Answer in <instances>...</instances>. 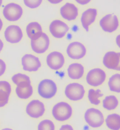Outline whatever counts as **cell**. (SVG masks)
<instances>
[{
  "instance_id": "obj_13",
  "label": "cell",
  "mask_w": 120,
  "mask_h": 130,
  "mask_svg": "<svg viewBox=\"0 0 120 130\" xmlns=\"http://www.w3.org/2000/svg\"><path fill=\"white\" fill-rule=\"evenodd\" d=\"M5 38L8 42L14 44L20 42L23 37V34L19 26L11 25L7 28L4 32Z\"/></svg>"
},
{
  "instance_id": "obj_36",
  "label": "cell",
  "mask_w": 120,
  "mask_h": 130,
  "mask_svg": "<svg viewBox=\"0 0 120 130\" xmlns=\"http://www.w3.org/2000/svg\"><path fill=\"white\" fill-rule=\"evenodd\" d=\"M13 130L12 129H10V128H4V129H2V130Z\"/></svg>"
},
{
  "instance_id": "obj_4",
  "label": "cell",
  "mask_w": 120,
  "mask_h": 130,
  "mask_svg": "<svg viewBox=\"0 0 120 130\" xmlns=\"http://www.w3.org/2000/svg\"><path fill=\"white\" fill-rule=\"evenodd\" d=\"M85 92L83 86L76 83L69 84L66 87L65 91L67 98L74 101L82 99L84 96Z\"/></svg>"
},
{
  "instance_id": "obj_2",
  "label": "cell",
  "mask_w": 120,
  "mask_h": 130,
  "mask_svg": "<svg viewBox=\"0 0 120 130\" xmlns=\"http://www.w3.org/2000/svg\"><path fill=\"white\" fill-rule=\"evenodd\" d=\"M85 119L87 123L94 128L100 127L104 122V117L101 112L94 108L87 110L85 113Z\"/></svg>"
},
{
  "instance_id": "obj_34",
  "label": "cell",
  "mask_w": 120,
  "mask_h": 130,
  "mask_svg": "<svg viewBox=\"0 0 120 130\" xmlns=\"http://www.w3.org/2000/svg\"><path fill=\"white\" fill-rule=\"evenodd\" d=\"M3 27V22L1 19H0V31L1 30Z\"/></svg>"
},
{
  "instance_id": "obj_15",
  "label": "cell",
  "mask_w": 120,
  "mask_h": 130,
  "mask_svg": "<svg viewBox=\"0 0 120 130\" xmlns=\"http://www.w3.org/2000/svg\"><path fill=\"white\" fill-rule=\"evenodd\" d=\"M120 59L118 53L111 51L106 53L103 57V63L107 68L116 70L120 64Z\"/></svg>"
},
{
  "instance_id": "obj_18",
  "label": "cell",
  "mask_w": 120,
  "mask_h": 130,
  "mask_svg": "<svg viewBox=\"0 0 120 130\" xmlns=\"http://www.w3.org/2000/svg\"><path fill=\"white\" fill-rule=\"evenodd\" d=\"M11 91V86L8 82L0 81V107L8 104Z\"/></svg>"
},
{
  "instance_id": "obj_12",
  "label": "cell",
  "mask_w": 120,
  "mask_h": 130,
  "mask_svg": "<svg viewBox=\"0 0 120 130\" xmlns=\"http://www.w3.org/2000/svg\"><path fill=\"white\" fill-rule=\"evenodd\" d=\"M69 30L68 26L61 21L55 20L50 24L49 30L52 35L56 38H62Z\"/></svg>"
},
{
  "instance_id": "obj_31",
  "label": "cell",
  "mask_w": 120,
  "mask_h": 130,
  "mask_svg": "<svg viewBox=\"0 0 120 130\" xmlns=\"http://www.w3.org/2000/svg\"><path fill=\"white\" fill-rule=\"evenodd\" d=\"M116 41L117 45L120 48V34L116 37Z\"/></svg>"
},
{
  "instance_id": "obj_20",
  "label": "cell",
  "mask_w": 120,
  "mask_h": 130,
  "mask_svg": "<svg viewBox=\"0 0 120 130\" xmlns=\"http://www.w3.org/2000/svg\"><path fill=\"white\" fill-rule=\"evenodd\" d=\"M84 67L82 65L77 63H73L69 67L68 73L69 77L73 79H79L84 74Z\"/></svg>"
},
{
  "instance_id": "obj_25",
  "label": "cell",
  "mask_w": 120,
  "mask_h": 130,
  "mask_svg": "<svg viewBox=\"0 0 120 130\" xmlns=\"http://www.w3.org/2000/svg\"><path fill=\"white\" fill-rule=\"evenodd\" d=\"M33 88L32 86L22 88L17 86L16 89L17 96L20 99H26L32 96L33 93Z\"/></svg>"
},
{
  "instance_id": "obj_29",
  "label": "cell",
  "mask_w": 120,
  "mask_h": 130,
  "mask_svg": "<svg viewBox=\"0 0 120 130\" xmlns=\"http://www.w3.org/2000/svg\"><path fill=\"white\" fill-rule=\"evenodd\" d=\"M6 63L2 59H0V77L4 74L6 69Z\"/></svg>"
},
{
  "instance_id": "obj_35",
  "label": "cell",
  "mask_w": 120,
  "mask_h": 130,
  "mask_svg": "<svg viewBox=\"0 0 120 130\" xmlns=\"http://www.w3.org/2000/svg\"><path fill=\"white\" fill-rule=\"evenodd\" d=\"M118 54H119V56L120 59V53H118ZM116 71H120V61L119 65V66H118V68H117V69H116Z\"/></svg>"
},
{
  "instance_id": "obj_6",
  "label": "cell",
  "mask_w": 120,
  "mask_h": 130,
  "mask_svg": "<svg viewBox=\"0 0 120 130\" xmlns=\"http://www.w3.org/2000/svg\"><path fill=\"white\" fill-rule=\"evenodd\" d=\"M22 14L23 9L21 7L14 3L7 4L3 9V15L9 21H17L21 18Z\"/></svg>"
},
{
  "instance_id": "obj_26",
  "label": "cell",
  "mask_w": 120,
  "mask_h": 130,
  "mask_svg": "<svg viewBox=\"0 0 120 130\" xmlns=\"http://www.w3.org/2000/svg\"><path fill=\"white\" fill-rule=\"evenodd\" d=\"M101 91L99 89L95 90L91 89L88 91V98L89 101L93 104L97 105L100 103V101L99 99L100 97H102L103 94L101 93Z\"/></svg>"
},
{
  "instance_id": "obj_22",
  "label": "cell",
  "mask_w": 120,
  "mask_h": 130,
  "mask_svg": "<svg viewBox=\"0 0 120 130\" xmlns=\"http://www.w3.org/2000/svg\"><path fill=\"white\" fill-rule=\"evenodd\" d=\"M106 125L110 129L119 130L120 129V116L113 113L108 116L106 120Z\"/></svg>"
},
{
  "instance_id": "obj_9",
  "label": "cell",
  "mask_w": 120,
  "mask_h": 130,
  "mask_svg": "<svg viewBox=\"0 0 120 130\" xmlns=\"http://www.w3.org/2000/svg\"><path fill=\"white\" fill-rule=\"evenodd\" d=\"M67 52L69 57L71 58L80 59L85 56L86 50L82 43L74 42L69 44L67 48Z\"/></svg>"
},
{
  "instance_id": "obj_19",
  "label": "cell",
  "mask_w": 120,
  "mask_h": 130,
  "mask_svg": "<svg viewBox=\"0 0 120 130\" xmlns=\"http://www.w3.org/2000/svg\"><path fill=\"white\" fill-rule=\"evenodd\" d=\"M26 32L28 36L31 40L39 39L43 33L41 26L37 22L29 23L26 27Z\"/></svg>"
},
{
  "instance_id": "obj_37",
  "label": "cell",
  "mask_w": 120,
  "mask_h": 130,
  "mask_svg": "<svg viewBox=\"0 0 120 130\" xmlns=\"http://www.w3.org/2000/svg\"><path fill=\"white\" fill-rule=\"evenodd\" d=\"M2 1H0V7H1V5L2 4Z\"/></svg>"
},
{
  "instance_id": "obj_1",
  "label": "cell",
  "mask_w": 120,
  "mask_h": 130,
  "mask_svg": "<svg viewBox=\"0 0 120 130\" xmlns=\"http://www.w3.org/2000/svg\"><path fill=\"white\" fill-rule=\"evenodd\" d=\"M72 109L70 105L64 102L57 103L54 106L52 114L55 119L59 121H66L70 118Z\"/></svg>"
},
{
  "instance_id": "obj_17",
  "label": "cell",
  "mask_w": 120,
  "mask_h": 130,
  "mask_svg": "<svg viewBox=\"0 0 120 130\" xmlns=\"http://www.w3.org/2000/svg\"><path fill=\"white\" fill-rule=\"evenodd\" d=\"M97 15V9L94 8L88 9L82 13L81 21L87 32L89 31V26L95 20Z\"/></svg>"
},
{
  "instance_id": "obj_30",
  "label": "cell",
  "mask_w": 120,
  "mask_h": 130,
  "mask_svg": "<svg viewBox=\"0 0 120 130\" xmlns=\"http://www.w3.org/2000/svg\"><path fill=\"white\" fill-rule=\"evenodd\" d=\"M59 130H74L73 127L70 125L66 124L63 125Z\"/></svg>"
},
{
  "instance_id": "obj_27",
  "label": "cell",
  "mask_w": 120,
  "mask_h": 130,
  "mask_svg": "<svg viewBox=\"0 0 120 130\" xmlns=\"http://www.w3.org/2000/svg\"><path fill=\"white\" fill-rule=\"evenodd\" d=\"M38 130H55L54 124L51 120H44L39 124Z\"/></svg>"
},
{
  "instance_id": "obj_24",
  "label": "cell",
  "mask_w": 120,
  "mask_h": 130,
  "mask_svg": "<svg viewBox=\"0 0 120 130\" xmlns=\"http://www.w3.org/2000/svg\"><path fill=\"white\" fill-rule=\"evenodd\" d=\"M108 86L112 91L120 93V74H115L109 78Z\"/></svg>"
},
{
  "instance_id": "obj_23",
  "label": "cell",
  "mask_w": 120,
  "mask_h": 130,
  "mask_svg": "<svg viewBox=\"0 0 120 130\" xmlns=\"http://www.w3.org/2000/svg\"><path fill=\"white\" fill-rule=\"evenodd\" d=\"M103 106L105 109L108 110H114L117 107L119 102L116 97L114 95H110L106 97L102 101Z\"/></svg>"
},
{
  "instance_id": "obj_16",
  "label": "cell",
  "mask_w": 120,
  "mask_h": 130,
  "mask_svg": "<svg viewBox=\"0 0 120 130\" xmlns=\"http://www.w3.org/2000/svg\"><path fill=\"white\" fill-rule=\"evenodd\" d=\"M62 17L68 21L73 20L76 19L78 15V9L74 4L66 3L60 9Z\"/></svg>"
},
{
  "instance_id": "obj_3",
  "label": "cell",
  "mask_w": 120,
  "mask_h": 130,
  "mask_svg": "<svg viewBox=\"0 0 120 130\" xmlns=\"http://www.w3.org/2000/svg\"><path fill=\"white\" fill-rule=\"evenodd\" d=\"M57 91L56 84L52 80L43 79L40 82L38 86V93L43 98H52L56 94Z\"/></svg>"
},
{
  "instance_id": "obj_28",
  "label": "cell",
  "mask_w": 120,
  "mask_h": 130,
  "mask_svg": "<svg viewBox=\"0 0 120 130\" xmlns=\"http://www.w3.org/2000/svg\"><path fill=\"white\" fill-rule=\"evenodd\" d=\"M24 2L25 5L28 7L35 8L40 5L42 1H24Z\"/></svg>"
},
{
  "instance_id": "obj_21",
  "label": "cell",
  "mask_w": 120,
  "mask_h": 130,
  "mask_svg": "<svg viewBox=\"0 0 120 130\" xmlns=\"http://www.w3.org/2000/svg\"><path fill=\"white\" fill-rule=\"evenodd\" d=\"M13 82L18 87L25 88L31 85V80L28 76L21 73L15 74L12 77Z\"/></svg>"
},
{
  "instance_id": "obj_10",
  "label": "cell",
  "mask_w": 120,
  "mask_h": 130,
  "mask_svg": "<svg viewBox=\"0 0 120 130\" xmlns=\"http://www.w3.org/2000/svg\"><path fill=\"white\" fill-rule=\"evenodd\" d=\"M22 64L23 70L28 72L37 71L41 65L38 57L29 54L25 55L22 57Z\"/></svg>"
},
{
  "instance_id": "obj_11",
  "label": "cell",
  "mask_w": 120,
  "mask_h": 130,
  "mask_svg": "<svg viewBox=\"0 0 120 130\" xmlns=\"http://www.w3.org/2000/svg\"><path fill=\"white\" fill-rule=\"evenodd\" d=\"M50 44V40L48 35L42 33L41 36L36 40H31V46L33 51L37 54L44 53L48 50Z\"/></svg>"
},
{
  "instance_id": "obj_33",
  "label": "cell",
  "mask_w": 120,
  "mask_h": 130,
  "mask_svg": "<svg viewBox=\"0 0 120 130\" xmlns=\"http://www.w3.org/2000/svg\"><path fill=\"white\" fill-rule=\"evenodd\" d=\"M3 45H4V44H3V42L0 39V53H1V51L2 50L3 47Z\"/></svg>"
},
{
  "instance_id": "obj_7",
  "label": "cell",
  "mask_w": 120,
  "mask_h": 130,
  "mask_svg": "<svg viewBox=\"0 0 120 130\" xmlns=\"http://www.w3.org/2000/svg\"><path fill=\"white\" fill-rule=\"evenodd\" d=\"M100 25L105 32L112 33L119 26L118 17L114 14H108L103 17L100 21Z\"/></svg>"
},
{
  "instance_id": "obj_8",
  "label": "cell",
  "mask_w": 120,
  "mask_h": 130,
  "mask_svg": "<svg viewBox=\"0 0 120 130\" xmlns=\"http://www.w3.org/2000/svg\"><path fill=\"white\" fill-rule=\"evenodd\" d=\"M45 111L44 105L39 100H33L28 103L26 112L31 118H38L43 116Z\"/></svg>"
},
{
  "instance_id": "obj_32",
  "label": "cell",
  "mask_w": 120,
  "mask_h": 130,
  "mask_svg": "<svg viewBox=\"0 0 120 130\" xmlns=\"http://www.w3.org/2000/svg\"><path fill=\"white\" fill-rule=\"evenodd\" d=\"M90 1H77V2L80 3L81 4H84L87 3L89 2Z\"/></svg>"
},
{
  "instance_id": "obj_14",
  "label": "cell",
  "mask_w": 120,
  "mask_h": 130,
  "mask_svg": "<svg viewBox=\"0 0 120 130\" xmlns=\"http://www.w3.org/2000/svg\"><path fill=\"white\" fill-rule=\"evenodd\" d=\"M47 62L48 66L51 69L58 70L63 67L65 59L62 54L59 52H54L48 55Z\"/></svg>"
},
{
  "instance_id": "obj_5",
  "label": "cell",
  "mask_w": 120,
  "mask_h": 130,
  "mask_svg": "<svg viewBox=\"0 0 120 130\" xmlns=\"http://www.w3.org/2000/svg\"><path fill=\"white\" fill-rule=\"evenodd\" d=\"M106 78L105 72L100 68L90 70L86 76V81L89 85L97 87L101 85L105 81Z\"/></svg>"
}]
</instances>
